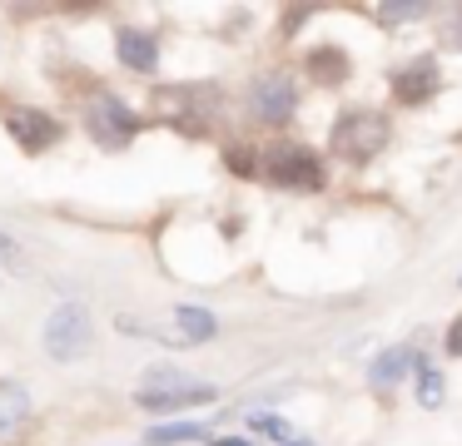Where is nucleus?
<instances>
[{
	"mask_svg": "<svg viewBox=\"0 0 462 446\" xmlns=\"http://www.w3.org/2000/svg\"><path fill=\"white\" fill-rule=\"evenodd\" d=\"M328 144H333V154L353 159V164H358V159H373L388 144V119H383L378 109H348V114L333 124Z\"/></svg>",
	"mask_w": 462,
	"mask_h": 446,
	"instance_id": "f257e3e1",
	"label": "nucleus"
},
{
	"mask_svg": "<svg viewBox=\"0 0 462 446\" xmlns=\"http://www.w3.org/2000/svg\"><path fill=\"white\" fill-rule=\"evenodd\" d=\"M90 313H85L80 303H60L51 317H45V352L60 357V362H75V357H85V347H90Z\"/></svg>",
	"mask_w": 462,
	"mask_h": 446,
	"instance_id": "f03ea898",
	"label": "nucleus"
},
{
	"mask_svg": "<svg viewBox=\"0 0 462 446\" xmlns=\"http://www.w3.org/2000/svg\"><path fill=\"white\" fill-rule=\"evenodd\" d=\"M269 178L279 188L309 194V188H323V164H319V154H309V149H273Z\"/></svg>",
	"mask_w": 462,
	"mask_h": 446,
	"instance_id": "7ed1b4c3",
	"label": "nucleus"
},
{
	"mask_svg": "<svg viewBox=\"0 0 462 446\" xmlns=\"http://www.w3.org/2000/svg\"><path fill=\"white\" fill-rule=\"evenodd\" d=\"M90 134L100 139V144H110V149H120V144H130L134 139V129H140V119L130 114V105H120L115 95H95V105H90Z\"/></svg>",
	"mask_w": 462,
	"mask_h": 446,
	"instance_id": "20e7f679",
	"label": "nucleus"
},
{
	"mask_svg": "<svg viewBox=\"0 0 462 446\" xmlns=\"http://www.w3.org/2000/svg\"><path fill=\"white\" fill-rule=\"evenodd\" d=\"M254 109H259L269 124L293 119V109H299V85H293V75H263L259 85H254Z\"/></svg>",
	"mask_w": 462,
	"mask_h": 446,
	"instance_id": "39448f33",
	"label": "nucleus"
},
{
	"mask_svg": "<svg viewBox=\"0 0 462 446\" xmlns=\"http://www.w3.org/2000/svg\"><path fill=\"white\" fill-rule=\"evenodd\" d=\"M11 134L15 144L25 149V154H41V149H51L55 139H60V124H55V114H41V109H11Z\"/></svg>",
	"mask_w": 462,
	"mask_h": 446,
	"instance_id": "423d86ee",
	"label": "nucleus"
},
{
	"mask_svg": "<svg viewBox=\"0 0 462 446\" xmlns=\"http://www.w3.org/2000/svg\"><path fill=\"white\" fill-rule=\"evenodd\" d=\"M432 89H438V65H432V59H412V65H402L398 75H393V95H398L402 105H422Z\"/></svg>",
	"mask_w": 462,
	"mask_h": 446,
	"instance_id": "0eeeda50",
	"label": "nucleus"
},
{
	"mask_svg": "<svg viewBox=\"0 0 462 446\" xmlns=\"http://www.w3.org/2000/svg\"><path fill=\"white\" fill-rule=\"evenodd\" d=\"M115 50H120V59H125L130 69H140V75H150V69L160 65L154 35H144V30H120V35H115Z\"/></svg>",
	"mask_w": 462,
	"mask_h": 446,
	"instance_id": "6e6552de",
	"label": "nucleus"
},
{
	"mask_svg": "<svg viewBox=\"0 0 462 446\" xmlns=\"http://www.w3.org/2000/svg\"><path fill=\"white\" fill-rule=\"evenodd\" d=\"M25 412H31V396H25L21 382H0V436H11L15 426L25 422Z\"/></svg>",
	"mask_w": 462,
	"mask_h": 446,
	"instance_id": "1a4fd4ad",
	"label": "nucleus"
},
{
	"mask_svg": "<svg viewBox=\"0 0 462 446\" xmlns=\"http://www.w3.org/2000/svg\"><path fill=\"white\" fill-rule=\"evenodd\" d=\"M408 367H422V357L412 352V347H388V352L373 362V382H378V387H393L402 372H408Z\"/></svg>",
	"mask_w": 462,
	"mask_h": 446,
	"instance_id": "9d476101",
	"label": "nucleus"
},
{
	"mask_svg": "<svg viewBox=\"0 0 462 446\" xmlns=\"http://www.w3.org/2000/svg\"><path fill=\"white\" fill-rule=\"evenodd\" d=\"M134 402L150 406V412H180V406H204V402H214V387H194V392H170V396H160V392H140Z\"/></svg>",
	"mask_w": 462,
	"mask_h": 446,
	"instance_id": "9b49d317",
	"label": "nucleus"
},
{
	"mask_svg": "<svg viewBox=\"0 0 462 446\" xmlns=\"http://www.w3.org/2000/svg\"><path fill=\"white\" fill-rule=\"evenodd\" d=\"M194 387H204V382H194L189 372H180V367H150V372H144V392H160V396L194 392Z\"/></svg>",
	"mask_w": 462,
	"mask_h": 446,
	"instance_id": "f8f14e48",
	"label": "nucleus"
},
{
	"mask_svg": "<svg viewBox=\"0 0 462 446\" xmlns=\"http://www.w3.org/2000/svg\"><path fill=\"white\" fill-rule=\"evenodd\" d=\"M309 69L323 79V85H338V79L348 75V55L333 50V45H323V50H313V55H309Z\"/></svg>",
	"mask_w": 462,
	"mask_h": 446,
	"instance_id": "ddd939ff",
	"label": "nucleus"
},
{
	"mask_svg": "<svg viewBox=\"0 0 462 446\" xmlns=\"http://www.w3.org/2000/svg\"><path fill=\"white\" fill-rule=\"evenodd\" d=\"M174 323H180V332L189 337V342H209L214 337V313H204V307L184 303L180 313H174Z\"/></svg>",
	"mask_w": 462,
	"mask_h": 446,
	"instance_id": "4468645a",
	"label": "nucleus"
},
{
	"mask_svg": "<svg viewBox=\"0 0 462 446\" xmlns=\"http://www.w3.org/2000/svg\"><path fill=\"white\" fill-rule=\"evenodd\" d=\"M204 436V426H194V422H170V426H154L150 432V446H170V441H199Z\"/></svg>",
	"mask_w": 462,
	"mask_h": 446,
	"instance_id": "2eb2a0df",
	"label": "nucleus"
},
{
	"mask_svg": "<svg viewBox=\"0 0 462 446\" xmlns=\"http://www.w3.org/2000/svg\"><path fill=\"white\" fill-rule=\"evenodd\" d=\"M418 402H422V406H442V377L432 372L428 362L418 367Z\"/></svg>",
	"mask_w": 462,
	"mask_h": 446,
	"instance_id": "dca6fc26",
	"label": "nucleus"
},
{
	"mask_svg": "<svg viewBox=\"0 0 462 446\" xmlns=\"http://www.w3.org/2000/svg\"><path fill=\"white\" fill-rule=\"evenodd\" d=\"M422 5H378V20L383 25H398V20H418Z\"/></svg>",
	"mask_w": 462,
	"mask_h": 446,
	"instance_id": "f3484780",
	"label": "nucleus"
},
{
	"mask_svg": "<svg viewBox=\"0 0 462 446\" xmlns=\"http://www.w3.org/2000/svg\"><path fill=\"white\" fill-rule=\"evenodd\" d=\"M254 426H259L263 436H273V441H283V446H289V436H293L289 426H283V422H273V416H259V422H254Z\"/></svg>",
	"mask_w": 462,
	"mask_h": 446,
	"instance_id": "a211bd4d",
	"label": "nucleus"
},
{
	"mask_svg": "<svg viewBox=\"0 0 462 446\" xmlns=\"http://www.w3.org/2000/svg\"><path fill=\"white\" fill-rule=\"evenodd\" d=\"M442 40H448L452 50H462V10H452V20H448V30H442Z\"/></svg>",
	"mask_w": 462,
	"mask_h": 446,
	"instance_id": "6ab92c4d",
	"label": "nucleus"
},
{
	"mask_svg": "<svg viewBox=\"0 0 462 446\" xmlns=\"http://www.w3.org/2000/svg\"><path fill=\"white\" fill-rule=\"evenodd\" d=\"M229 168H234V174H254V159H249V149H229Z\"/></svg>",
	"mask_w": 462,
	"mask_h": 446,
	"instance_id": "aec40b11",
	"label": "nucleus"
},
{
	"mask_svg": "<svg viewBox=\"0 0 462 446\" xmlns=\"http://www.w3.org/2000/svg\"><path fill=\"white\" fill-rule=\"evenodd\" d=\"M448 352H452V357H462V317L448 327Z\"/></svg>",
	"mask_w": 462,
	"mask_h": 446,
	"instance_id": "412c9836",
	"label": "nucleus"
},
{
	"mask_svg": "<svg viewBox=\"0 0 462 446\" xmlns=\"http://www.w3.org/2000/svg\"><path fill=\"white\" fill-rule=\"evenodd\" d=\"M289 446H313V441H289Z\"/></svg>",
	"mask_w": 462,
	"mask_h": 446,
	"instance_id": "4be33fe9",
	"label": "nucleus"
}]
</instances>
